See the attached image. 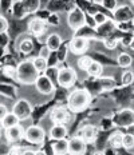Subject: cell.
<instances>
[{"label": "cell", "mask_w": 134, "mask_h": 155, "mask_svg": "<svg viewBox=\"0 0 134 155\" xmlns=\"http://www.w3.org/2000/svg\"><path fill=\"white\" fill-rule=\"evenodd\" d=\"M91 101H93V94L84 87H78V88L70 90L66 106L73 114H79L89 110Z\"/></svg>", "instance_id": "cell-1"}, {"label": "cell", "mask_w": 134, "mask_h": 155, "mask_svg": "<svg viewBox=\"0 0 134 155\" xmlns=\"http://www.w3.org/2000/svg\"><path fill=\"white\" fill-rule=\"evenodd\" d=\"M40 75L39 71L35 68L32 59H24L20 60L16 66V80L22 84L26 86H32L38 76Z\"/></svg>", "instance_id": "cell-2"}, {"label": "cell", "mask_w": 134, "mask_h": 155, "mask_svg": "<svg viewBox=\"0 0 134 155\" xmlns=\"http://www.w3.org/2000/svg\"><path fill=\"white\" fill-rule=\"evenodd\" d=\"M74 118V114L67 108L66 104H55L48 111V119L52 124H70Z\"/></svg>", "instance_id": "cell-3"}, {"label": "cell", "mask_w": 134, "mask_h": 155, "mask_svg": "<svg viewBox=\"0 0 134 155\" xmlns=\"http://www.w3.org/2000/svg\"><path fill=\"white\" fill-rule=\"evenodd\" d=\"M77 70L71 66H59V72H58L57 84L64 88H71L78 79Z\"/></svg>", "instance_id": "cell-4"}, {"label": "cell", "mask_w": 134, "mask_h": 155, "mask_svg": "<svg viewBox=\"0 0 134 155\" xmlns=\"http://www.w3.org/2000/svg\"><path fill=\"white\" fill-rule=\"evenodd\" d=\"M112 92H113V98L117 106H121L123 108L132 107L133 96H134V88L132 86H129V87L119 86V88H114Z\"/></svg>", "instance_id": "cell-5"}, {"label": "cell", "mask_w": 134, "mask_h": 155, "mask_svg": "<svg viewBox=\"0 0 134 155\" xmlns=\"http://www.w3.org/2000/svg\"><path fill=\"white\" fill-rule=\"evenodd\" d=\"M24 138L28 143L35 146H42L46 140V130L40 124H30L24 128Z\"/></svg>", "instance_id": "cell-6"}, {"label": "cell", "mask_w": 134, "mask_h": 155, "mask_svg": "<svg viewBox=\"0 0 134 155\" xmlns=\"http://www.w3.org/2000/svg\"><path fill=\"white\" fill-rule=\"evenodd\" d=\"M66 24L73 32H77L78 30L86 25V16H84V11L79 7H74L71 11L66 14Z\"/></svg>", "instance_id": "cell-7"}, {"label": "cell", "mask_w": 134, "mask_h": 155, "mask_svg": "<svg viewBox=\"0 0 134 155\" xmlns=\"http://www.w3.org/2000/svg\"><path fill=\"white\" fill-rule=\"evenodd\" d=\"M11 112H14V114L20 119V122H24V120H28V119L32 116L34 108H32V104L30 103L28 99L18 98L14 102V104H12Z\"/></svg>", "instance_id": "cell-8"}, {"label": "cell", "mask_w": 134, "mask_h": 155, "mask_svg": "<svg viewBox=\"0 0 134 155\" xmlns=\"http://www.w3.org/2000/svg\"><path fill=\"white\" fill-rule=\"evenodd\" d=\"M48 30H50V28H48L46 20L38 18V16H32L30 20L27 21V32L34 38H38V39L43 38L46 40V36H47V31Z\"/></svg>", "instance_id": "cell-9"}, {"label": "cell", "mask_w": 134, "mask_h": 155, "mask_svg": "<svg viewBox=\"0 0 134 155\" xmlns=\"http://www.w3.org/2000/svg\"><path fill=\"white\" fill-rule=\"evenodd\" d=\"M112 119L114 122V126H117L118 128H126L127 126L134 124V108L126 107L121 111H115Z\"/></svg>", "instance_id": "cell-10"}, {"label": "cell", "mask_w": 134, "mask_h": 155, "mask_svg": "<svg viewBox=\"0 0 134 155\" xmlns=\"http://www.w3.org/2000/svg\"><path fill=\"white\" fill-rule=\"evenodd\" d=\"M68 50H70V54L75 56L84 55L90 50V40L82 36H73L68 40Z\"/></svg>", "instance_id": "cell-11"}, {"label": "cell", "mask_w": 134, "mask_h": 155, "mask_svg": "<svg viewBox=\"0 0 134 155\" xmlns=\"http://www.w3.org/2000/svg\"><path fill=\"white\" fill-rule=\"evenodd\" d=\"M34 86H35L36 92L39 95H43V96H52V94L55 91V87H57L46 74H40V75L38 76Z\"/></svg>", "instance_id": "cell-12"}, {"label": "cell", "mask_w": 134, "mask_h": 155, "mask_svg": "<svg viewBox=\"0 0 134 155\" xmlns=\"http://www.w3.org/2000/svg\"><path fill=\"white\" fill-rule=\"evenodd\" d=\"M113 20L115 23L134 21V8L130 4H121L113 12Z\"/></svg>", "instance_id": "cell-13"}, {"label": "cell", "mask_w": 134, "mask_h": 155, "mask_svg": "<svg viewBox=\"0 0 134 155\" xmlns=\"http://www.w3.org/2000/svg\"><path fill=\"white\" fill-rule=\"evenodd\" d=\"M98 131H99L98 126L87 122V123H83L82 126H81V127L78 128L77 134H74V135L82 138L87 144H94V140H95V138L98 135Z\"/></svg>", "instance_id": "cell-14"}, {"label": "cell", "mask_w": 134, "mask_h": 155, "mask_svg": "<svg viewBox=\"0 0 134 155\" xmlns=\"http://www.w3.org/2000/svg\"><path fill=\"white\" fill-rule=\"evenodd\" d=\"M67 140H68V155H84L87 153L89 144L82 138L73 135Z\"/></svg>", "instance_id": "cell-15"}, {"label": "cell", "mask_w": 134, "mask_h": 155, "mask_svg": "<svg viewBox=\"0 0 134 155\" xmlns=\"http://www.w3.org/2000/svg\"><path fill=\"white\" fill-rule=\"evenodd\" d=\"M70 135V130H68L67 124H59L55 123L52 124L48 130V137L51 140H59V139H67Z\"/></svg>", "instance_id": "cell-16"}, {"label": "cell", "mask_w": 134, "mask_h": 155, "mask_svg": "<svg viewBox=\"0 0 134 155\" xmlns=\"http://www.w3.org/2000/svg\"><path fill=\"white\" fill-rule=\"evenodd\" d=\"M63 43H64V38L62 36L58 31L48 32L47 36H46V40H44V44L50 48L52 52H54V51H57Z\"/></svg>", "instance_id": "cell-17"}, {"label": "cell", "mask_w": 134, "mask_h": 155, "mask_svg": "<svg viewBox=\"0 0 134 155\" xmlns=\"http://www.w3.org/2000/svg\"><path fill=\"white\" fill-rule=\"evenodd\" d=\"M23 137H24V127L20 124H16L14 127L5 128V139H7L8 143L15 144L16 142L23 139Z\"/></svg>", "instance_id": "cell-18"}, {"label": "cell", "mask_w": 134, "mask_h": 155, "mask_svg": "<svg viewBox=\"0 0 134 155\" xmlns=\"http://www.w3.org/2000/svg\"><path fill=\"white\" fill-rule=\"evenodd\" d=\"M18 51L20 52L22 55H30L34 52V50H35V43H34V40H32V38L31 36H24V34H22V36L20 39L18 40Z\"/></svg>", "instance_id": "cell-19"}, {"label": "cell", "mask_w": 134, "mask_h": 155, "mask_svg": "<svg viewBox=\"0 0 134 155\" xmlns=\"http://www.w3.org/2000/svg\"><path fill=\"white\" fill-rule=\"evenodd\" d=\"M117 25H115V21L113 19H109L106 23L98 25L95 28V32H97V39H105V38H109L113 35V32L115 31Z\"/></svg>", "instance_id": "cell-20"}, {"label": "cell", "mask_w": 134, "mask_h": 155, "mask_svg": "<svg viewBox=\"0 0 134 155\" xmlns=\"http://www.w3.org/2000/svg\"><path fill=\"white\" fill-rule=\"evenodd\" d=\"M122 135H123V131H119L118 128L112 131L109 137V142H107V146L112 147L113 150L118 151L122 148Z\"/></svg>", "instance_id": "cell-21"}, {"label": "cell", "mask_w": 134, "mask_h": 155, "mask_svg": "<svg viewBox=\"0 0 134 155\" xmlns=\"http://www.w3.org/2000/svg\"><path fill=\"white\" fill-rule=\"evenodd\" d=\"M52 155H68V140L59 139L51 143Z\"/></svg>", "instance_id": "cell-22"}, {"label": "cell", "mask_w": 134, "mask_h": 155, "mask_svg": "<svg viewBox=\"0 0 134 155\" xmlns=\"http://www.w3.org/2000/svg\"><path fill=\"white\" fill-rule=\"evenodd\" d=\"M9 14H11V16L14 19H16V20H23L24 18H27L28 16L27 11H26L24 7H23L20 0H15L11 9H9Z\"/></svg>", "instance_id": "cell-23"}, {"label": "cell", "mask_w": 134, "mask_h": 155, "mask_svg": "<svg viewBox=\"0 0 134 155\" xmlns=\"http://www.w3.org/2000/svg\"><path fill=\"white\" fill-rule=\"evenodd\" d=\"M115 62H117V66L118 67H121L122 70H126L133 66L134 59L129 52H119L115 56Z\"/></svg>", "instance_id": "cell-24"}, {"label": "cell", "mask_w": 134, "mask_h": 155, "mask_svg": "<svg viewBox=\"0 0 134 155\" xmlns=\"http://www.w3.org/2000/svg\"><path fill=\"white\" fill-rule=\"evenodd\" d=\"M68 94H70V88H64V87H59L57 86L55 87V91L52 94V99L57 104H62V103H66L67 98H68Z\"/></svg>", "instance_id": "cell-25"}, {"label": "cell", "mask_w": 134, "mask_h": 155, "mask_svg": "<svg viewBox=\"0 0 134 155\" xmlns=\"http://www.w3.org/2000/svg\"><path fill=\"white\" fill-rule=\"evenodd\" d=\"M20 2H22L23 7H24V9L27 11L28 15L34 16L39 9L42 8V2L40 0H20Z\"/></svg>", "instance_id": "cell-26"}, {"label": "cell", "mask_w": 134, "mask_h": 155, "mask_svg": "<svg viewBox=\"0 0 134 155\" xmlns=\"http://www.w3.org/2000/svg\"><path fill=\"white\" fill-rule=\"evenodd\" d=\"M93 63V58L90 56L89 54H84V55H81L79 58H77V62H75V66L78 67V70L82 71V72L86 74L87 68L90 67V64Z\"/></svg>", "instance_id": "cell-27"}, {"label": "cell", "mask_w": 134, "mask_h": 155, "mask_svg": "<svg viewBox=\"0 0 134 155\" xmlns=\"http://www.w3.org/2000/svg\"><path fill=\"white\" fill-rule=\"evenodd\" d=\"M103 68H105V67L101 63L93 60V63L90 64V67L86 71V75L90 76V78H99V76L103 75Z\"/></svg>", "instance_id": "cell-28"}, {"label": "cell", "mask_w": 134, "mask_h": 155, "mask_svg": "<svg viewBox=\"0 0 134 155\" xmlns=\"http://www.w3.org/2000/svg\"><path fill=\"white\" fill-rule=\"evenodd\" d=\"M0 95L9 99L16 98V95H18L16 87H14L12 84H8V83H0Z\"/></svg>", "instance_id": "cell-29"}, {"label": "cell", "mask_w": 134, "mask_h": 155, "mask_svg": "<svg viewBox=\"0 0 134 155\" xmlns=\"http://www.w3.org/2000/svg\"><path fill=\"white\" fill-rule=\"evenodd\" d=\"M134 83V70L133 68H126L122 71V75H121V84L123 87H129L133 86Z\"/></svg>", "instance_id": "cell-30"}, {"label": "cell", "mask_w": 134, "mask_h": 155, "mask_svg": "<svg viewBox=\"0 0 134 155\" xmlns=\"http://www.w3.org/2000/svg\"><path fill=\"white\" fill-rule=\"evenodd\" d=\"M62 14H57V12H51V15L48 16V19L46 20V23H47L48 28H59L62 24H63V21H62Z\"/></svg>", "instance_id": "cell-31"}, {"label": "cell", "mask_w": 134, "mask_h": 155, "mask_svg": "<svg viewBox=\"0 0 134 155\" xmlns=\"http://www.w3.org/2000/svg\"><path fill=\"white\" fill-rule=\"evenodd\" d=\"M74 36H82V38L89 39V40H93V39H97V32H95L94 28H90V27H87V25H83L81 30L74 32Z\"/></svg>", "instance_id": "cell-32"}, {"label": "cell", "mask_w": 134, "mask_h": 155, "mask_svg": "<svg viewBox=\"0 0 134 155\" xmlns=\"http://www.w3.org/2000/svg\"><path fill=\"white\" fill-rule=\"evenodd\" d=\"M57 56L58 60H59V64H64L68 60V55H70V50H68V41L67 43H63L62 46L58 48L57 51Z\"/></svg>", "instance_id": "cell-33"}, {"label": "cell", "mask_w": 134, "mask_h": 155, "mask_svg": "<svg viewBox=\"0 0 134 155\" xmlns=\"http://www.w3.org/2000/svg\"><path fill=\"white\" fill-rule=\"evenodd\" d=\"M16 66L18 64H4L3 68L0 70V74L4 78H8L11 80H16Z\"/></svg>", "instance_id": "cell-34"}, {"label": "cell", "mask_w": 134, "mask_h": 155, "mask_svg": "<svg viewBox=\"0 0 134 155\" xmlns=\"http://www.w3.org/2000/svg\"><path fill=\"white\" fill-rule=\"evenodd\" d=\"M16 124H20V119H19L14 112L9 111L8 114L4 116V119H3V128L14 127V126H16Z\"/></svg>", "instance_id": "cell-35"}, {"label": "cell", "mask_w": 134, "mask_h": 155, "mask_svg": "<svg viewBox=\"0 0 134 155\" xmlns=\"http://www.w3.org/2000/svg\"><path fill=\"white\" fill-rule=\"evenodd\" d=\"M103 43V46L106 47L107 51H110V52H113V51H115L117 48L119 46V40L117 38L114 36H109V38H105V39H101Z\"/></svg>", "instance_id": "cell-36"}, {"label": "cell", "mask_w": 134, "mask_h": 155, "mask_svg": "<svg viewBox=\"0 0 134 155\" xmlns=\"http://www.w3.org/2000/svg\"><path fill=\"white\" fill-rule=\"evenodd\" d=\"M122 148L127 151H134V137L130 134L123 132L122 135Z\"/></svg>", "instance_id": "cell-37"}, {"label": "cell", "mask_w": 134, "mask_h": 155, "mask_svg": "<svg viewBox=\"0 0 134 155\" xmlns=\"http://www.w3.org/2000/svg\"><path fill=\"white\" fill-rule=\"evenodd\" d=\"M32 63H34L35 68L39 71V74H43L48 67L47 59H43V58H40V56H35L34 59H32Z\"/></svg>", "instance_id": "cell-38"}, {"label": "cell", "mask_w": 134, "mask_h": 155, "mask_svg": "<svg viewBox=\"0 0 134 155\" xmlns=\"http://www.w3.org/2000/svg\"><path fill=\"white\" fill-rule=\"evenodd\" d=\"M58 72H59V66H57V67H47V70H46L43 74H46V75L50 78V79L52 80V83H54L55 86H58V84H57Z\"/></svg>", "instance_id": "cell-39"}, {"label": "cell", "mask_w": 134, "mask_h": 155, "mask_svg": "<svg viewBox=\"0 0 134 155\" xmlns=\"http://www.w3.org/2000/svg\"><path fill=\"white\" fill-rule=\"evenodd\" d=\"M99 4L109 12H114V9L118 7V2L117 0H99Z\"/></svg>", "instance_id": "cell-40"}, {"label": "cell", "mask_w": 134, "mask_h": 155, "mask_svg": "<svg viewBox=\"0 0 134 155\" xmlns=\"http://www.w3.org/2000/svg\"><path fill=\"white\" fill-rule=\"evenodd\" d=\"M93 18H94V20H95V23H97V27L98 25H101V24H103V23H106L109 19H112L109 15L105 14V12H102V11L95 12V14L93 15Z\"/></svg>", "instance_id": "cell-41"}, {"label": "cell", "mask_w": 134, "mask_h": 155, "mask_svg": "<svg viewBox=\"0 0 134 155\" xmlns=\"http://www.w3.org/2000/svg\"><path fill=\"white\" fill-rule=\"evenodd\" d=\"M14 2L15 0H0V12H2L3 15L8 14L12 4H14Z\"/></svg>", "instance_id": "cell-42"}, {"label": "cell", "mask_w": 134, "mask_h": 155, "mask_svg": "<svg viewBox=\"0 0 134 155\" xmlns=\"http://www.w3.org/2000/svg\"><path fill=\"white\" fill-rule=\"evenodd\" d=\"M8 30H9V20L5 15L0 14V34L8 32Z\"/></svg>", "instance_id": "cell-43"}, {"label": "cell", "mask_w": 134, "mask_h": 155, "mask_svg": "<svg viewBox=\"0 0 134 155\" xmlns=\"http://www.w3.org/2000/svg\"><path fill=\"white\" fill-rule=\"evenodd\" d=\"M51 54H52V51H51L47 46H46V44H43V46L39 48V51H38V55H36V56H40V58H43V59H48Z\"/></svg>", "instance_id": "cell-44"}, {"label": "cell", "mask_w": 134, "mask_h": 155, "mask_svg": "<svg viewBox=\"0 0 134 155\" xmlns=\"http://www.w3.org/2000/svg\"><path fill=\"white\" fill-rule=\"evenodd\" d=\"M9 41H11V36H9L8 32L0 34V48H7Z\"/></svg>", "instance_id": "cell-45"}, {"label": "cell", "mask_w": 134, "mask_h": 155, "mask_svg": "<svg viewBox=\"0 0 134 155\" xmlns=\"http://www.w3.org/2000/svg\"><path fill=\"white\" fill-rule=\"evenodd\" d=\"M84 16H86V25L95 30V28H97V23H95V20H94L93 15H91V14H86V12H84Z\"/></svg>", "instance_id": "cell-46"}, {"label": "cell", "mask_w": 134, "mask_h": 155, "mask_svg": "<svg viewBox=\"0 0 134 155\" xmlns=\"http://www.w3.org/2000/svg\"><path fill=\"white\" fill-rule=\"evenodd\" d=\"M23 153V148L22 147H19V146H12V147H9L8 148V151H7V155H22Z\"/></svg>", "instance_id": "cell-47"}, {"label": "cell", "mask_w": 134, "mask_h": 155, "mask_svg": "<svg viewBox=\"0 0 134 155\" xmlns=\"http://www.w3.org/2000/svg\"><path fill=\"white\" fill-rule=\"evenodd\" d=\"M9 112V110H8V107H7V104L5 103H0V119H4V116L7 115Z\"/></svg>", "instance_id": "cell-48"}, {"label": "cell", "mask_w": 134, "mask_h": 155, "mask_svg": "<svg viewBox=\"0 0 134 155\" xmlns=\"http://www.w3.org/2000/svg\"><path fill=\"white\" fill-rule=\"evenodd\" d=\"M123 132H126V134H130V135H133V137H134V124L127 126V127L125 128V131H123Z\"/></svg>", "instance_id": "cell-49"}, {"label": "cell", "mask_w": 134, "mask_h": 155, "mask_svg": "<svg viewBox=\"0 0 134 155\" xmlns=\"http://www.w3.org/2000/svg\"><path fill=\"white\" fill-rule=\"evenodd\" d=\"M22 155H35V150H31V148H23Z\"/></svg>", "instance_id": "cell-50"}, {"label": "cell", "mask_w": 134, "mask_h": 155, "mask_svg": "<svg viewBox=\"0 0 134 155\" xmlns=\"http://www.w3.org/2000/svg\"><path fill=\"white\" fill-rule=\"evenodd\" d=\"M91 155H106V154H105L103 150H97V148H95V150L91 153Z\"/></svg>", "instance_id": "cell-51"}, {"label": "cell", "mask_w": 134, "mask_h": 155, "mask_svg": "<svg viewBox=\"0 0 134 155\" xmlns=\"http://www.w3.org/2000/svg\"><path fill=\"white\" fill-rule=\"evenodd\" d=\"M35 155H48V154L44 150H36L35 151Z\"/></svg>", "instance_id": "cell-52"}, {"label": "cell", "mask_w": 134, "mask_h": 155, "mask_svg": "<svg viewBox=\"0 0 134 155\" xmlns=\"http://www.w3.org/2000/svg\"><path fill=\"white\" fill-rule=\"evenodd\" d=\"M117 2H118V5H121V4H129L130 0H117Z\"/></svg>", "instance_id": "cell-53"}, {"label": "cell", "mask_w": 134, "mask_h": 155, "mask_svg": "<svg viewBox=\"0 0 134 155\" xmlns=\"http://www.w3.org/2000/svg\"><path fill=\"white\" fill-rule=\"evenodd\" d=\"M129 48L132 51H134V35H133V39H132V41H130V44H129Z\"/></svg>", "instance_id": "cell-54"}, {"label": "cell", "mask_w": 134, "mask_h": 155, "mask_svg": "<svg viewBox=\"0 0 134 155\" xmlns=\"http://www.w3.org/2000/svg\"><path fill=\"white\" fill-rule=\"evenodd\" d=\"M129 4H130V5H132V7H133V8H134V0H130V3H129Z\"/></svg>", "instance_id": "cell-55"}, {"label": "cell", "mask_w": 134, "mask_h": 155, "mask_svg": "<svg viewBox=\"0 0 134 155\" xmlns=\"http://www.w3.org/2000/svg\"><path fill=\"white\" fill-rule=\"evenodd\" d=\"M2 128H3V120L0 119V130H2Z\"/></svg>", "instance_id": "cell-56"}, {"label": "cell", "mask_w": 134, "mask_h": 155, "mask_svg": "<svg viewBox=\"0 0 134 155\" xmlns=\"http://www.w3.org/2000/svg\"><path fill=\"white\" fill-rule=\"evenodd\" d=\"M2 155H7V154H2Z\"/></svg>", "instance_id": "cell-57"}, {"label": "cell", "mask_w": 134, "mask_h": 155, "mask_svg": "<svg viewBox=\"0 0 134 155\" xmlns=\"http://www.w3.org/2000/svg\"><path fill=\"white\" fill-rule=\"evenodd\" d=\"M95 2H99V0H95Z\"/></svg>", "instance_id": "cell-58"}, {"label": "cell", "mask_w": 134, "mask_h": 155, "mask_svg": "<svg viewBox=\"0 0 134 155\" xmlns=\"http://www.w3.org/2000/svg\"><path fill=\"white\" fill-rule=\"evenodd\" d=\"M133 24H134V21H133Z\"/></svg>", "instance_id": "cell-59"}]
</instances>
